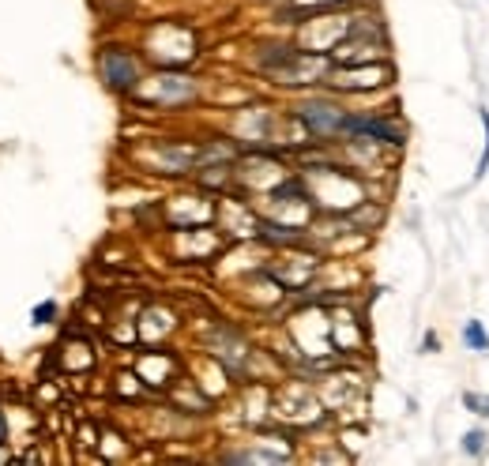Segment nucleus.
<instances>
[{"mask_svg": "<svg viewBox=\"0 0 489 466\" xmlns=\"http://www.w3.org/2000/svg\"><path fill=\"white\" fill-rule=\"evenodd\" d=\"M102 76H106V83H109V87L124 91V87H132L135 79H140V68H135V60L128 57V53L109 49L106 57H102Z\"/></svg>", "mask_w": 489, "mask_h": 466, "instance_id": "f257e3e1", "label": "nucleus"}, {"mask_svg": "<svg viewBox=\"0 0 489 466\" xmlns=\"http://www.w3.org/2000/svg\"><path fill=\"white\" fill-rule=\"evenodd\" d=\"M301 120L312 128L316 135H332V132H343L347 124V113L339 106H327V102H316V106H305L301 109Z\"/></svg>", "mask_w": 489, "mask_h": 466, "instance_id": "f03ea898", "label": "nucleus"}, {"mask_svg": "<svg viewBox=\"0 0 489 466\" xmlns=\"http://www.w3.org/2000/svg\"><path fill=\"white\" fill-rule=\"evenodd\" d=\"M463 346L475 353H489V331L482 327V320H467L463 324Z\"/></svg>", "mask_w": 489, "mask_h": 466, "instance_id": "7ed1b4c3", "label": "nucleus"}, {"mask_svg": "<svg viewBox=\"0 0 489 466\" xmlns=\"http://www.w3.org/2000/svg\"><path fill=\"white\" fill-rule=\"evenodd\" d=\"M463 406H467L470 414H478V417H489V395H478V391H467V395H463Z\"/></svg>", "mask_w": 489, "mask_h": 466, "instance_id": "20e7f679", "label": "nucleus"}, {"mask_svg": "<svg viewBox=\"0 0 489 466\" xmlns=\"http://www.w3.org/2000/svg\"><path fill=\"white\" fill-rule=\"evenodd\" d=\"M482 440H486V432H482V429H470L467 436H463V452H467V455H482V452H486Z\"/></svg>", "mask_w": 489, "mask_h": 466, "instance_id": "39448f33", "label": "nucleus"}, {"mask_svg": "<svg viewBox=\"0 0 489 466\" xmlns=\"http://www.w3.org/2000/svg\"><path fill=\"white\" fill-rule=\"evenodd\" d=\"M478 117H482V128H486V151H482V162H478V170H475V181L486 173V166H489V109H482Z\"/></svg>", "mask_w": 489, "mask_h": 466, "instance_id": "423d86ee", "label": "nucleus"}, {"mask_svg": "<svg viewBox=\"0 0 489 466\" xmlns=\"http://www.w3.org/2000/svg\"><path fill=\"white\" fill-rule=\"evenodd\" d=\"M53 312H57V309H53V301H50V304H42V309H38V312H34V316H38V320H50V316H53Z\"/></svg>", "mask_w": 489, "mask_h": 466, "instance_id": "0eeeda50", "label": "nucleus"}]
</instances>
